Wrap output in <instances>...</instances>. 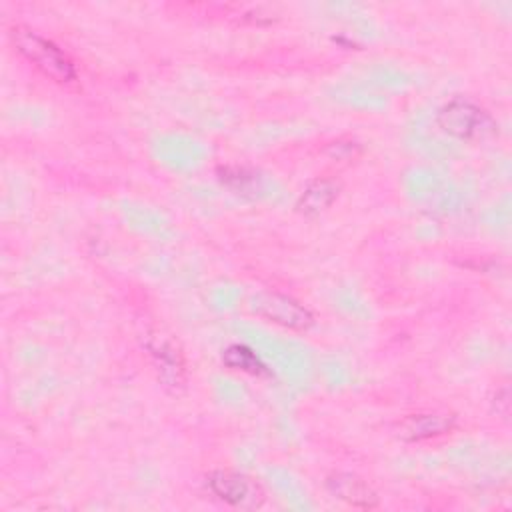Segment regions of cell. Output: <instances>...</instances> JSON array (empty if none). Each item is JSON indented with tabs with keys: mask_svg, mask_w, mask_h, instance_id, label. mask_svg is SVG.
I'll list each match as a JSON object with an SVG mask.
<instances>
[{
	"mask_svg": "<svg viewBox=\"0 0 512 512\" xmlns=\"http://www.w3.org/2000/svg\"><path fill=\"white\" fill-rule=\"evenodd\" d=\"M10 40L16 50L44 76L58 84H68L76 78V66L70 56L50 38L42 36L40 32L16 24L10 28Z\"/></svg>",
	"mask_w": 512,
	"mask_h": 512,
	"instance_id": "obj_1",
	"label": "cell"
},
{
	"mask_svg": "<svg viewBox=\"0 0 512 512\" xmlns=\"http://www.w3.org/2000/svg\"><path fill=\"white\" fill-rule=\"evenodd\" d=\"M494 410H496V414H500L502 418H508V414H510V394H508V386H502L500 390H496V396H494Z\"/></svg>",
	"mask_w": 512,
	"mask_h": 512,
	"instance_id": "obj_11",
	"label": "cell"
},
{
	"mask_svg": "<svg viewBox=\"0 0 512 512\" xmlns=\"http://www.w3.org/2000/svg\"><path fill=\"white\" fill-rule=\"evenodd\" d=\"M326 490L352 508L372 510L378 506V494L374 488L352 472H332L326 478Z\"/></svg>",
	"mask_w": 512,
	"mask_h": 512,
	"instance_id": "obj_5",
	"label": "cell"
},
{
	"mask_svg": "<svg viewBox=\"0 0 512 512\" xmlns=\"http://www.w3.org/2000/svg\"><path fill=\"white\" fill-rule=\"evenodd\" d=\"M248 308L258 318H264L266 322H272L276 326L304 332L314 326V314L308 306H304L300 300L276 292V290H262L250 296Z\"/></svg>",
	"mask_w": 512,
	"mask_h": 512,
	"instance_id": "obj_3",
	"label": "cell"
},
{
	"mask_svg": "<svg viewBox=\"0 0 512 512\" xmlns=\"http://www.w3.org/2000/svg\"><path fill=\"white\" fill-rule=\"evenodd\" d=\"M148 350L154 358L156 370H158L164 386H178L184 382L182 356L170 340L154 336V342L148 344Z\"/></svg>",
	"mask_w": 512,
	"mask_h": 512,
	"instance_id": "obj_7",
	"label": "cell"
},
{
	"mask_svg": "<svg viewBox=\"0 0 512 512\" xmlns=\"http://www.w3.org/2000/svg\"><path fill=\"white\" fill-rule=\"evenodd\" d=\"M436 124L444 134L464 142L488 140L498 132V124L486 108L460 96L450 98L438 108Z\"/></svg>",
	"mask_w": 512,
	"mask_h": 512,
	"instance_id": "obj_2",
	"label": "cell"
},
{
	"mask_svg": "<svg viewBox=\"0 0 512 512\" xmlns=\"http://www.w3.org/2000/svg\"><path fill=\"white\" fill-rule=\"evenodd\" d=\"M456 428V418L448 412L410 414L398 424V436L406 442H422L444 436Z\"/></svg>",
	"mask_w": 512,
	"mask_h": 512,
	"instance_id": "obj_6",
	"label": "cell"
},
{
	"mask_svg": "<svg viewBox=\"0 0 512 512\" xmlns=\"http://www.w3.org/2000/svg\"><path fill=\"white\" fill-rule=\"evenodd\" d=\"M222 362L230 370H238V372H244V374H250V376H270V370L260 360V356L244 344H230L222 352Z\"/></svg>",
	"mask_w": 512,
	"mask_h": 512,
	"instance_id": "obj_9",
	"label": "cell"
},
{
	"mask_svg": "<svg viewBox=\"0 0 512 512\" xmlns=\"http://www.w3.org/2000/svg\"><path fill=\"white\" fill-rule=\"evenodd\" d=\"M338 190L340 188L334 180L316 178L302 190L296 202V210L304 216H316L334 204V200L338 198Z\"/></svg>",
	"mask_w": 512,
	"mask_h": 512,
	"instance_id": "obj_8",
	"label": "cell"
},
{
	"mask_svg": "<svg viewBox=\"0 0 512 512\" xmlns=\"http://www.w3.org/2000/svg\"><path fill=\"white\" fill-rule=\"evenodd\" d=\"M206 484L218 500L226 502L232 508L256 510L266 500L262 484L244 472L214 470L206 476Z\"/></svg>",
	"mask_w": 512,
	"mask_h": 512,
	"instance_id": "obj_4",
	"label": "cell"
},
{
	"mask_svg": "<svg viewBox=\"0 0 512 512\" xmlns=\"http://www.w3.org/2000/svg\"><path fill=\"white\" fill-rule=\"evenodd\" d=\"M218 176L222 180V184H226L228 188L240 192H248L256 186V174L248 172L246 168H238V166H226L218 170Z\"/></svg>",
	"mask_w": 512,
	"mask_h": 512,
	"instance_id": "obj_10",
	"label": "cell"
}]
</instances>
